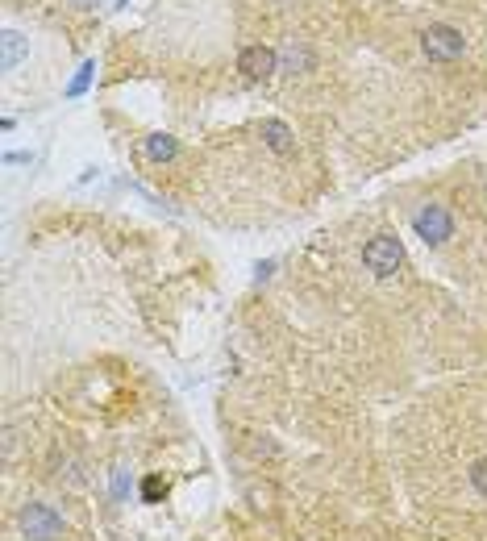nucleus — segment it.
Returning a JSON list of instances; mask_svg holds the SVG:
<instances>
[{"label": "nucleus", "mask_w": 487, "mask_h": 541, "mask_svg": "<svg viewBox=\"0 0 487 541\" xmlns=\"http://www.w3.org/2000/svg\"><path fill=\"white\" fill-rule=\"evenodd\" d=\"M363 267L375 275V279H392L400 267H404V242L396 234H375L367 246H363Z\"/></svg>", "instance_id": "1"}, {"label": "nucleus", "mask_w": 487, "mask_h": 541, "mask_svg": "<svg viewBox=\"0 0 487 541\" xmlns=\"http://www.w3.org/2000/svg\"><path fill=\"white\" fill-rule=\"evenodd\" d=\"M421 50H425V59H433V63H454V59L467 55V38H463V30H454V25L438 21V25H429V30L421 34Z\"/></svg>", "instance_id": "2"}, {"label": "nucleus", "mask_w": 487, "mask_h": 541, "mask_svg": "<svg viewBox=\"0 0 487 541\" xmlns=\"http://www.w3.org/2000/svg\"><path fill=\"white\" fill-rule=\"evenodd\" d=\"M413 234L425 242V246H446L454 238V217L446 204H421L413 213Z\"/></svg>", "instance_id": "3"}, {"label": "nucleus", "mask_w": 487, "mask_h": 541, "mask_svg": "<svg viewBox=\"0 0 487 541\" xmlns=\"http://www.w3.org/2000/svg\"><path fill=\"white\" fill-rule=\"evenodd\" d=\"M63 517L50 504H25L21 508V533L30 537V541H55L63 537Z\"/></svg>", "instance_id": "4"}, {"label": "nucleus", "mask_w": 487, "mask_h": 541, "mask_svg": "<svg viewBox=\"0 0 487 541\" xmlns=\"http://www.w3.org/2000/svg\"><path fill=\"white\" fill-rule=\"evenodd\" d=\"M238 71L246 75V80H271V75L279 71V50L271 46H246L242 55H238Z\"/></svg>", "instance_id": "5"}, {"label": "nucleus", "mask_w": 487, "mask_h": 541, "mask_svg": "<svg viewBox=\"0 0 487 541\" xmlns=\"http://www.w3.org/2000/svg\"><path fill=\"white\" fill-rule=\"evenodd\" d=\"M263 142H267L275 154H288V150L296 146V134L288 130L284 121H275V117H271V121H263Z\"/></svg>", "instance_id": "6"}, {"label": "nucleus", "mask_w": 487, "mask_h": 541, "mask_svg": "<svg viewBox=\"0 0 487 541\" xmlns=\"http://www.w3.org/2000/svg\"><path fill=\"white\" fill-rule=\"evenodd\" d=\"M175 154H179V142L171 134H150L146 138V159L150 163H171Z\"/></svg>", "instance_id": "7"}, {"label": "nucleus", "mask_w": 487, "mask_h": 541, "mask_svg": "<svg viewBox=\"0 0 487 541\" xmlns=\"http://www.w3.org/2000/svg\"><path fill=\"white\" fill-rule=\"evenodd\" d=\"M0 42H5V71H13V67L25 59V50H30V42H25L17 30H5V38H0Z\"/></svg>", "instance_id": "8"}, {"label": "nucleus", "mask_w": 487, "mask_h": 541, "mask_svg": "<svg viewBox=\"0 0 487 541\" xmlns=\"http://www.w3.org/2000/svg\"><path fill=\"white\" fill-rule=\"evenodd\" d=\"M167 496V479L163 475H146L142 479V504H163Z\"/></svg>", "instance_id": "9"}, {"label": "nucleus", "mask_w": 487, "mask_h": 541, "mask_svg": "<svg viewBox=\"0 0 487 541\" xmlns=\"http://www.w3.org/2000/svg\"><path fill=\"white\" fill-rule=\"evenodd\" d=\"M471 487L487 500V458H479V462H471Z\"/></svg>", "instance_id": "10"}, {"label": "nucleus", "mask_w": 487, "mask_h": 541, "mask_svg": "<svg viewBox=\"0 0 487 541\" xmlns=\"http://www.w3.org/2000/svg\"><path fill=\"white\" fill-rule=\"evenodd\" d=\"M75 5H80V9H88V5H96V0H75Z\"/></svg>", "instance_id": "11"}]
</instances>
